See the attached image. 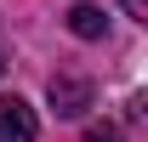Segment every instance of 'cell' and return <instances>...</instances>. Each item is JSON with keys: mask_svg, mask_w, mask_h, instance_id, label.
Returning <instances> with one entry per match:
<instances>
[{"mask_svg": "<svg viewBox=\"0 0 148 142\" xmlns=\"http://www.w3.org/2000/svg\"><path fill=\"white\" fill-rule=\"evenodd\" d=\"M51 108L63 119H80V114L91 108V80H80V74H51Z\"/></svg>", "mask_w": 148, "mask_h": 142, "instance_id": "1", "label": "cell"}, {"mask_svg": "<svg viewBox=\"0 0 148 142\" xmlns=\"http://www.w3.org/2000/svg\"><path fill=\"white\" fill-rule=\"evenodd\" d=\"M120 6H125L131 17H137V23H143V29H148V0H120Z\"/></svg>", "mask_w": 148, "mask_h": 142, "instance_id": "4", "label": "cell"}, {"mask_svg": "<svg viewBox=\"0 0 148 142\" xmlns=\"http://www.w3.org/2000/svg\"><path fill=\"white\" fill-rule=\"evenodd\" d=\"M0 68H6V63H0Z\"/></svg>", "mask_w": 148, "mask_h": 142, "instance_id": "6", "label": "cell"}, {"mask_svg": "<svg viewBox=\"0 0 148 142\" xmlns=\"http://www.w3.org/2000/svg\"><path fill=\"white\" fill-rule=\"evenodd\" d=\"M86 142H125V137H114V131H86Z\"/></svg>", "mask_w": 148, "mask_h": 142, "instance_id": "5", "label": "cell"}, {"mask_svg": "<svg viewBox=\"0 0 148 142\" xmlns=\"http://www.w3.org/2000/svg\"><path fill=\"white\" fill-rule=\"evenodd\" d=\"M34 108L23 97H0V142H34Z\"/></svg>", "mask_w": 148, "mask_h": 142, "instance_id": "2", "label": "cell"}, {"mask_svg": "<svg viewBox=\"0 0 148 142\" xmlns=\"http://www.w3.org/2000/svg\"><path fill=\"white\" fill-rule=\"evenodd\" d=\"M69 29H74L80 40H103V34H108V17H103V6L80 0V6H69Z\"/></svg>", "mask_w": 148, "mask_h": 142, "instance_id": "3", "label": "cell"}]
</instances>
